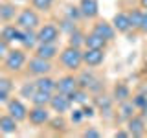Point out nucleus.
<instances>
[{
	"label": "nucleus",
	"mask_w": 147,
	"mask_h": 138,
	"mask_svg": "<svg viewBox=\"0 0 147 138\" xmlns=\"http://www.w3.org/2000/svg\"><path fill=\"white\" fill-rule=\"evenodd\" d=\"M13 89H15V81L11 74H0V105H6L9 101V98L13 96Z\"/></svg>",
	"instance_id": "16"
},
{
	"label": "nucleus",
	"mask_w": 147,
	"mask_h": 138,
	"mask_svg": "<svg viewBox=\"0 0 147 138\" xmlns=\"http://www.w3.org/2000/svg\"><path fill=\"white\" fill-rule=\"evenodd\" d=\"M138 6H140L142 9H145V11H147V0H138Z\"/></svg>",
	"instance_id": "41"
},
{
	"label": "nucleus",
	"mask_w": 147,
	"mask_h": 138,
	"mask_svg": "<svg viewBox=\"0 0 147 138\" xmlns=\"http://www.w3.org/2000/svg\"><path fill=\"white\" fill-rule=\"evenodd\" d=\"M92 103L96 105L98 112H101V116H105V118H114V114H116L114 103H116V101L112 99V96H107V94H103V92H99V94H94Z\"/></svg>",
	"instance_id": "8"
},
{
	"label": "nucleus",
	"mask_w": 147,
	"mask_h": 138,
	"mask_svg": "<svg viewBox=\"0 0 147 138\" xmlns=\"http://www.w3.org/2000/svg\"><path fill=\"white\" fill-rule=\"evenodd\" d=\"M9 48H11V44H9L7 41H4L2 37H0V63H2V61H4V57L7 55Z\"/></svg>",
	"instance_id": "36"
},
{
	"label": "nucleus",
	"mask_w": 147,
	"mask_h": 138,
	"mask_svg": "<svg viewBox=\"0 0 147 138\" xmlns=\"http://www.w3.org/2000/svg\"><path fill=\"white\" fill-rule=\"evenodd\" d=\"M77 6L86 20H96L99 17V0H79Z\"/></svg>",
	"instance_id": "17"
},
{
	"label": "nucleus",
	"mask_w": 147,
	"mask_h": 138,
	"mask_svg": "<svg viewBox=\"0 0 147 138\" xmlns=\"http://www.w3.org/2000/svg\"><path fill=\"white\" fill-rule=\"evenodd\" d=\"M136 112H138V109H136V105L132 103V99H127V101H121V103H118V109H116V114H114V118H116L118 123H127Z\"/></svg>",
	"instance_id": "15"
},
{
	"label": "nucleus",
	"mask_w": 147,
	"mask_h": 138,
	"mask_svg": "<svg viewBox=\"0 0 147 138\" xmlns=\"http://www.w3.org/2000/svg\"><path fill=\"white\" fill-rule=\"evenodd\" d=\"M28 50H24L20 46V48H9V52L7 55L4 57V61H2V66H4V70H6L7 74H20V72H24L26 70V63H28Z\"/></svg>",
	"instance_id": "2"
},
{
	"label": "nucleus",
	"mask_w": 147,
	"mask_h": 138,
	"mask_svg": "<svg viewBox=\"0 0 147 138\" xmlns=\"http://www.w3.org/2000/svg\"><path fill=\"white\" fill-rule=\"evenodd\" d=\"M77 81H79V87H83V89H88V90H90L99 79L94 76V74H92V68H88V70H83V68H81V70L77 72Z\"/></svg>",
	"instance_id": "26"
},
{
	"label": "nucleus",
	"mask_w": 147,
	"mask_h": 138,
	"mask_svg": "<svg viewBox=\"0 0 147 138\" xmlns=\"http://www.w3.org/2000/svg\"><path fill=\"white\" fill-rule=\"evenodd\" d=\"M125 127H127V131L131 133V136H134V138H140V136L147 135V120L142 116L140 112H136L134 116L129 120L125 123Z\"/></svg>",
	"instance_id": "14"
},
{
	"label": "nucleus",
	"mask_w": 147,
	"mask_h": 138,
	"mask_svg": "<svg viewBox=\"0 0 147 138\" xmlns=\"http://www.w3.org/2000/svg\"><path fill=\"white\" fill-rule=\"evenodd\" d=\"M109 43L103 39V37H99L98 33H94V31H88L85 37V48H96V50H107Z\"/></svg>",
	"instance_id": "25"
},
{
	"label": "nucleus",
	"mask_w": 147,
	"mask_h": 138,
	"mask_svg": "<svg viewBox=\"0 0 147 138\" xmlns=\"http://www.w3.org/2000/svg\"><path fill=\"white\" fill-rule=\"evenodd\" d=\"M55 70V64L53 61H48V59H42V57H37V55L31 53L30 59L26 63V74L31 77H39V76H48Z\"/></svg>",
	"instance_id": "4"
},
{
	"label": "nucleus",
	"mask_w": 147,
	"mask_h": 138,
	"mask_svg": "<svg viewBox=\"0 0 147 138\" xmlns=\"http://www.w3.org/2000/svg\"><path fill=\"white\" fill-rule=\"evenodd\" d=\"M83 136H85V138H98V136H101V133L96 127H88V129L83 131Z\"/></svg>",
	"instance_id": "37"
},
{
	"label": "nucleus",
	"mask_w": 147,
	"mask_h": 138,
	"mask_svg": "<svg viewBox=\"0 0 147 138\" xmlns=\"http://www.w3.org/2000/svg\"><path fill=\"white\" fill-rule=\"evenodd\" d=\"M90 96L92 94H90L88 89H83V87H79V89H76L70 94V99L76 105H79V107H81V105H85V103H88V101H90Z\"/></svg>",
	"instance_id": "28"
},
{
	"label": "nucleus",
	"mask_w": 147,
	"mask_h": 138,
	"mask_svg": "<svg viewBox=\"0 0 147 138\" xmlns=\"http://www.w3.org/2000/svg\"><path fill=\"white\" fill-rule=\"evenodd\" d=\"M63 31L55 22H44L37 28V39L39 43H59Z\"/></svg>",
	"instance_id": "6"
},
{
	"label": "nucleus",
	"mask_w": 147,
	"mask_h": 138,
	"mask_svg": "<svg viewBox=\"0 0 147 138\" xmlns=\"http://www.w3.org/2000/svg\"><path fill=\"white\" fill-rule=\"evenodd\" d=\"M35 90H37L35 81H28V83H24V85L20 87L18 96H20V98H24V99H31V96L35 94Z\"/></svg>",
	"instance_id": "34"
},
{
	"label": "nucleus",
	"mask_w": 147,
	"mask_h": 138,
	"mask_svg": "<svg viewBox=\"0 0 147 138\" xmlns=\"http://www.w3.org/2000/svg\"><path fill=\"white\" fill-rule=\"evenodd\" d=\"M18 15V7L13 2H2L0 4V22L7 24V22H13Z\"/></svg>",
	"instance_id": "23"
},
{
	"label": "nucleus",
	"mask_w": 147,
	"mask_h": 138,
	"mask_svg": "<svg viewBox=\"0 0 147 138\" xmlns=\"http://www.w3.org/2000/svg\"><path fill=\"white\" fill-rule=\"evenodd\" d=\"M30 4L39 13H50L55 6V0H30Z\"/></svg>",
	"instance_id": "31"
},
{
	"label": "nucleus",
	"mask_w": 147,
	"mask_h": 138,
	"mask_svg": "<svg viewBox=\"0 0 147 138\" xmlns=\"http://www.w3.org/2000/svg\"><path fill=\"white\" fill-rule=\"evenodd\" d=\"M20 28L17 24H11V22H7V24H4L0 28V37H2L4 41H7L9 44L13 43H18V39H20Z\"/></svg>",
	"instance_id": "22"
},
{
	"label": "nucleus",
	"mask_w": 147,
	"mask_h": 138,
	"mask_svg": "<svg viewBox=\"0 0 147 138\" xmlns=\"http://www.w3.org/2000/svg\"><path fill=\"white\" fill-rule=\"evenodd\" d=\"M145 35H147V33H145Z\"/></svg>",
	"instance_id": "43"
},
{
	"label": "nucleus",
	"mask_w": 147,
	"mask_h": 138,
	"mask_svg": "<svg viewBox=\"0 0 147 138\" xmlns=\"http://www.w3.org/2000/svg\"><path fill=\"white\" fill-rule=\"evenodd\" d=\"M15 24L20 30H37L42 22H40V13L33 6H28L18 9V15L15 18Z\"/></svg>",
	"instance_id": "3"
},
{
	"label": "nucleus",
	"mask_w": 147,
	"mask_h": 138,
	"mask_svg": "<svg viewBox=\"0 0 147 138\" xmlns=\"http://www.w3.org/2000/svg\"><path fill=\"white\" fill-rule=\"evenodd\" d=\"M110 96H112V99L116 101V103H121V101H127V99L132 98V90L125 81H118L116 85L112 87V94Z\"/></svg>",
	"instance_id": "19"
},
{
	"label": "nucleus",
	"mask_w": 147,
	"mask_h": 138,
	"mask_svg": "<svg viewBox=\"0 0 147 138\" xmlns=\"http://www.w3.org/2000/svg\"><path fill=\"white\" fill-rule=\"evenodd\" d=\"M138 112H140V114H142V116H144V118L147 120V103H145V105H144V107H142L140 110H138Z\"/></svg>",
	"instance_id": "40"
},
{
	"label": "nucleus",
	"mask_w": 147,
	"mask_h": 138,
	"mask_svg": "<svg viewBox=\"0 0 147 138\" xmlns=\"http://www.w3.org/2000/svg\"><path fill=\"white\" fill-rule=\"evenodd\" d=\"M35 87L39 90H48V92H55V87H57V79H53L52 74H48V76H39L35 77Z\"/></svg>",
	"instance_id": "27"
},
{
	"label": "nucleus",
	"mask_w": 147,
	"mask_h": 138,
	"mask_svg": "<svg viewBox=\"0 0 147 138\" xmlns=\"http://www.w3.org/2000/svg\"><path fill=\"white\" fill-rule=\"evenodd\" d=\"M52 120V109L48 105H31L28 110V122L31 127H44Z\"/></svg>",
	"instance_id": "5"
},
{
	"label": "nucleus",
	"mask_w": 147,
	"mask_h": 138,
	"mask_svg": "<svg viewBox=\"0 0 147 138\" xmlns=\"http://www.w3.org/2000/svg\"><path fill=\"white\" fill-rule=\"evenodd\" d=\"M85 37H86L85 31L81 28H76L72 33H68V44L77 46V48H85Z\"/></svg>",
	"instance_id": "29"
},
{
	"label": "nucleus",
	"mask_w": 147,
	"mask_h": 138,
	"mask_svg": "<svg viewBox=\"0 0 147 138\" xmlns=\"http://www.w3.org/2000/svg\"><path fill=\"white\" fill-rule=\"evenodd\" d=\"M92 31L94 33H98L99 37H103L107 43H112L114 39H116V28L112 26V22L105 20V18H96V22L92 24Z\"/></svg>",
	"instance_id": "12"
},
{
	"label": "nucleus",
	"mask_w": 147,
	"mask_h": 138,
	"mask_svg": "<svg viewBox=\"0 0 147 138\" xmlns=\"http://www.w3.org/2000/svg\"><path fill=\"white\" fill-rule=\"evenodd\" d=\"M72 105H74V101L70 99V96L61 94V92H53L52 99H50V109H52V112L63 114V116L72 110Z\"/></svg>",
	"instance_id": "9"
},
{
	"label": "nucleus",
	"mask_w": 147,
	"mask_h": 138,
	"mask_svg": "<svg viewBox=\"0 0 147 138\" xmlns=\"http://www.w3.org/2000/svg\"><path fill=\"white\" fill-rule=\"evenodd\" d=\"M18 123L11 114L4 112L0 114V135H6V136H11V135H17L18 133Z\"/></svg>",
	"instance_id": "18"
},
{
	"label": "nucleus",
	"mask_w": 147,
	"mask_h": 138,
	"mask_svg": "<svg viewBox=\"0 0 147 138\" xmlns=\"http://www.w3.org/2000/svg\"><path fill=\"white\" fill-rule=\"evenodd\" d=\"M76 89H79V81H77V74L74 72H66L61 77H57V87L55 92H61V94L70 96Z\"/></svg>",
	"instance_id": "10"
},
{
	"label": "nucleus",
	"mask_w": 147,
	"mask_h": 138,
	"mask_svg": "<svg viewBox=\"0 0 147 138\" xmlns=\"http://www.w3.org/2000/svg\"><path fill=\"white\" fill-rule=\"evenodd\" d=\"M70 118H72V123H81L83 120H85V114H83V109H74L72 110V114H70Z\"/></svg>",
	"instance_id": "35"
},
{
	"label": "nucleus",
	"mask_w": 147,
	"mask_h": 138,
	"mask_svg": "<svg viewBox=\"0 0 147 138\" xmlns=\"http://www.w3.org/2000/svg\"><path fill=\"white\" fill-rule=\"evenodd\" d=\"M28 110H30V107L22 101L20 96L18 98H13L11 96L9 101L6 103V112L11 114L17 122H28Z\"/></svg>",
	"instance_id": "7"
},
{
	"label": "nucleus",
	"mask_w": 147,
	"mask_h": 138,
	"mask_svg": "<svg viewBox=\"0 0 147 138\" xmlns=\"http://www.w3.org/2000/svg\"><path fill=\"white\" fill-rule=\"evenodd\" d=\"M59 52H61L59 43H39L31 53L37 55V57L48 59V61H55V59L59 57Z\"/></svg>",
	"instance_id": "13"
},
{
	"label": "nucleus",
	"mask_w": 147,
	"mask_h": 138,
	"mask_svg": "<svg viewBox=\"0 0 147 138\" xmlns=\"http://www.w3.org/2000/svg\"><path fill=\"white\" fill-rule=\"evenodd\" d=\"M144 11H145V9H144ZM142 33H147V11L144 13V22H142Z\"/></svg>",
	"instance_id": "38"
},
{
	"label": "nucleus",
	"mask_w": 147,
	"mask_h": 138,
	"mask_svg": "<svg viewBox=\"0 0 147 138\" xmlns=\"http://www.w3.org/2000/svg\"><path fill=\"white\" fill-rule=\"evenodd\" d=\"M114 136H116V138L118 136H131V133H129L127 127H125V129H121V131H116V133H114Z\"/></svg>",
	"instance_id": "39"
},
{
	"label": "nucleus",
	"mask_w": 147,
	"mask_h": 138,
	"mask_svg": "<svg viewBox=\"0 0 147 138\" xmlns=\"http://www.w3.org/2000/svg\"><path fill=\"white\" fill-rule=\"evenodd\" d=\"M53 92H48V90H35V94L31 96V105H48L50 107V99H52Z\"/></svg>",
	"instance_id": "30"
},
{
	"label": "nucleus",
	"mask_w": 147,
	"mask_h": 138,
	"mask_svg": "<svg viewBox=\"0 0 147 138\" xmlns=\"http://www.w3.org/2000/svg\"><path fill=\"white\" fill-rule=\"evenodd\" d=\"M18 44H20L24 50H28V52H33L35 46L39 44L37 30H22L20 31V39H18Z\"/></svg>",
	"instance_id": "20"
},
{
	"label": "nucleus",
	"mask_w": 147,
	"mask_h": 138,
	"mask_svg": "<svg viewBox=\"0 0 147 138\" xmlns=\"http://www.w3.org/2000/svg\"><path fill=\"white\" fill-rule=\"evenodd\" d=\"M64 17L74 20V22H77V24L83 20V13H81L79 6H66V9H64Z\"/></svg>",
	"instance_id": "32"
},
{
	"label": "nucleus",
	"mask_w": 147,
	"mask_h": 138,
	"mask_svg": "<svg viewBox=\"0 0 147 138\" xmlns=\"http://www.w3.org/2000/svg\"><path fill=\"white\" fill-rule=\"evenodd\" d=\"M129 2H138V0H129Z\"/></svg>",
	"instance_id": "42"
},
{
	"label": "nucleus",
	"mask_w": 147,
	"mask_h": 138,
	"mask_svg": "<svg viewBox=\"0 0 147 138\" xmlns=\"http://www.w3.org/2000/svg\"><path fill=\"white\" fill-rule=\"evenodd\" d=\"M48 125L52 127L55 133H64V131H66V125H68V123H66V120H64L63 114H57V118H55V120L52 118V120L48 122Z\"/></svg>",
	"instance_id": "33"
},
{
	"label": "nucleus",
	"mask_w": 147,
	"mask_h": 138,
	"mask_svg": "<svg viewBox=\"0 0 147 138\" xmlns=\"http://www.w3.org/2000/svg\"><path fill=\"white\" fill-rule=\"evenodd\" d=\"M144 9L140 6L129 9V22H131V31H136V33H142V22H144Z\"/></svg>",
	"instance_id": "24"
},
{
	"label": "nucleus",
	"mask_w": 147,
	"mask_h": 138,
	"mask_svg": "<svg viewBox=\"0 0 147 138\" xmlns=\"http://www.w3.org/2000/svg\"><path fill=\"white\" fill-rule=\"evenodd\" d=\"M112 26L116 28L118 33H129L131 31V22H129V11H118L112 17Z\"/></svg>",
	"instance_id": "21"
},
{
	"label": "nucleus",
	"mask_w": 147,
	"mask_h": 138,
	"mask_svg": "<svg viewBox=\"0 0 147 138\" xmlns=\"http://www.w3.org/2000/svg\"><path fill=\"white\" fill-rule=\"evenodd\" d=\"M59 64L64 72H74L77 74L85 64H83V48H77V46H70L66 44L64 48H61L59 52Z\"/></svg>",
	"instance_id": "1"
},
{
	"label": "nucleus",
	"mask_w": 147,
	"mask_h": 138,
	"mask_svg": "<svg viewBox=\"0 0 147 138\" xmlns=\"http://www.w3.org/2000/svg\"><path fill=\"white\" fill-rule=\"evenodd\" d=\"M105 50H96V48H83V64L86 68H98L105 63Z\"/></svg>",
	"instance_id": "11"
}]
</instances>
